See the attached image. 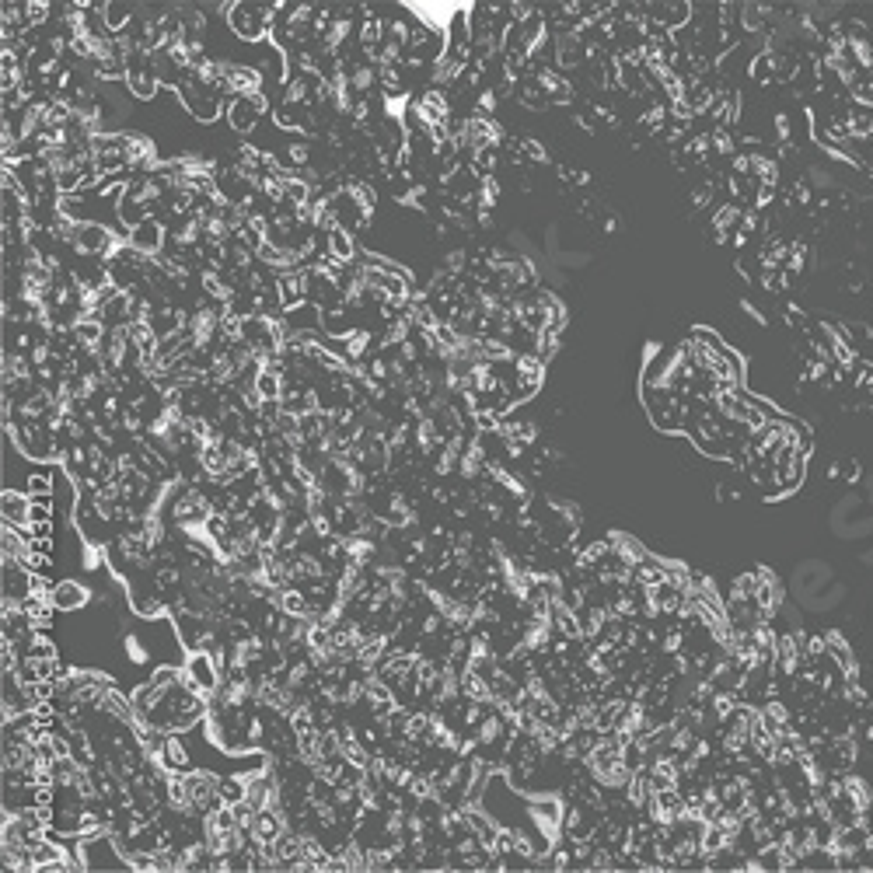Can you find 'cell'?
<instances>
[{"label":"cell","mask_w":873,"mask_h":873,"mask_svg":"<svg viewBox=\"0 0 873 873\" xmlns=\"http://www.w3.org/2000/svg\"><path fill=\"white\" fill-rule=\"evenodd\" d=\"M49 601H53V608H60V612H77V608L88 605L91 594H88V587L74 584V580H60V584H53Z\"/></svg>","instance_id":"7a4b0ae2"},{"label":"cell","mask_w":873,"mask_h":873,"mask_svg":"<svg viewBox=\"0 0 873 873\" xmlns=\"http://www.w3.org/2000/svg\"><path fill=\"white\" fill-rule=\"evenodd\" d=\"M273 11L269 7H259V4H238V7H227V21H231L234 35L241 39H259L266 35V28H273Z\"/></svg>","instance_id":"6da1fadb"}]
</instances>
